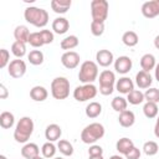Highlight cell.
Instances as JSON below:
<instances>
[{
	"label": "cell",
	"instance_id": "obj_3",
	"mask_svg": "<svg viewBox=\"0 0 159 159\" xmlns=\"http://www.w3.org/2000/svg\"><path fill=\"white\" fill-rule=\"evenodd\" d=\"M103 135H104V127L98 122H94V123L86 125L83 128V130L81 132L82 142L86 144H91V145L94 144L101 138H103Z\"/></svg>",
	"mask_w": 159,
	"mask_h": 159
},
{
	"label": "cell",
	"instance_id": "obj_16",
	"mask_svg": "<svg viewBox=\"0 0 159 159\" xmlns=\"http://www.w3.org/2000/svg\"><path fill=\"white\" fill-rule=\"evenodd\" d=\"M21 155L24 159H34L40 155V148L35 143H25L21 148Z\"/></svg>",
	"mask_w": 159,
	"mask_h": 159
},
{
	"label": "cell",
	"instance_id": "obj_14",
	"mask_svg": "<svg viewBox=\"0 0 159 159\" xmlns=\"http://www.w3.org/2000/svg\"><path fill=\"white\" fill-rule=\"evenodd\" d=\"M152 83H153V78H152V76H150L149 72L139 71L135 75V84L140 89H148V88H150Z\"/></svg>",
	"mask_w": 159,
	"mask_h": 159
},
{
	"label": "cell",
	"instance_id": "obj_22",
	"mask_svg": "<svg viewBox=\"0 0 159 159\" xmlns=\"http://www.w3.org/2000/svg\"><path fill=\"white\" fill-rule=\"evenodd\" d=\"M50 5H51V9L56 14H66L68 9L71 7L72 1L71 0H52Z\"/></svg>",
	"mask_w": 159,
	"mask_h": 159
},
{
	"label": "cell",
	"instance_id": "obj_49",
	"mask_svg": "<svg viewBox=\"0 0 159 159\" xmlns=\"http://www.w3.org/2000/svg\"><path fill=\"white\" fill-rule=\"evenodd\" d=\"M109 159H124L123 157H120V155H118V154H116V155H112Z\"/></svg>",
	"mask_w": 159,
	"mask_h": 159
},
{
	"label": "cell",
	"instance_id": "obj_44",
	"mask_svg": "<svg viewBox=\"0 0 159 159\" xmlns=\"http://www.w3.org/2000/svg\"><path fill=\"white\" fill-rule=\"evenodd\" d=\"M116 87H108V86H99V93L103 96H109L113 93Z\"/></svg>",
	"mask_w": 159,
	"mask_h": 159
},
{
	"label": "cell",
	"instance_id": "obj_8",
	"mask_svg": "<svg viewBox=\"0 0 159 159\" xmlns=\"http://www.w3.org/2000/svg\"><path fill=\"white\" fill-rule=\"evenodd\" d=\"M7 73L12 78H21L26 73V63L21 58L12 60L7 66Z\"/></svg>",
	"mask_w": 159,
	"mask_h": 159
},
{
	"label": "cell",
	"instance_id": "obj_13",
	"mask_svg": "<svg viewBox=\"0 0 159 159\" xmlns=\"http://www.w3.org/2000/svg\"><path fill=\"white\" fill-rule=\"evenodd\" d=\"M133 89H134V82L129 77H127V76L120 77L116 82V91H118L122 94H128Z\"/></svg>",
	"mask_w": 159,
	"mask_h": 159
},
{
	"label": "cell",
	"instance_id": "obj_33",
	"mask_svg": "<svg viewBox=\"0 0 159 159\" xmlns=\"http://www.w3.org/2000/svg\"><path fill=\"white\" fill-rule=\"evenodd\" d=\"M143 113L149 119L155 118L158 116V104L153 102H145V104L143 106Z\"/></svg>",
	"mask_w": 159,
	"mask_h": 159
},
{
	"label": "cell",
	"instance_id": "obj_45",
	"mask_svg": "<svg viewBox=\"0 0 159 159\" xmlns=\"http://www.w3.org/2000/svg\"><path fill=\"white\" fill-rule=\"evenodd\" d=\"M9 96V91L7 88L5 87V84H0V99H6Z\"/></svg>",
	"mask_w": 159,
	"mask_h": 159
},
{
	"label": "cell",
	"instance_id": "obj_37",
	"mask_svg": "<svg viewBox=\"0 0 159 159\" xmlns=\"http://www.w3.org/2000/svg\"><path fill=\"white\" fill-rule=\"evenodd\" d=\"M144 98L147 102H153V103H159V89L150 87L144 92Z\"/></svg>",
	"mask_w": 159,
	"mask_h": 159
},
{
	"label": "cell",
	"instance_id": "obj_43",
	"mask_svg": "<svg viewBox=\"0 0 159 159\" xmlns=\"http://www.w3.org/2000/svg\"><path fill=\"white\" fill-rule=\"evenodd\" d=\"M124 157H125V159H139L140 158V150L134 145Z\"/></svg>",
	"mask_w": 159,
	"mask_h": 159
},
{
	"label": "cell",
	"instance_id": "obj_1",
	"mask_svg": "<svg viewBox=\"0 0 159 159\" xmlns=\"http://www.w3.org/2000/svg\"><path fill=\"white\" fill-rule=\"evenodd\" d=\"M24 17L35 27H45L48 24V12L42 7L27 6L24 11Z\"/></svg>",
	"mask_w": 159,
	"mask_h": 159
},
{
	"label": "cell",
	"instance_id": "obj_40",
	"mask_svg": "<svg viewBox=\"0 0 159 159\" xmlns=\"http://www.w3.org/2000/svg\"><path fill=\"white\" fill-rule=\"evenodd\" d=\"M10 62H11L10 61V52L6 48H1L0 50V68L9 66Z\"/></svg>",
	"mask_w": 159,
	"mask_h": 159
},
{
	"label": "cell",
	"instance_id": "obj_27",
	"mask_svg": "<svg viewBox=\"0 0 159 159\" xmlns=\"http://www.w3.org/2000/svg\"><path fill=\"white\" fill-rule=\"evenodd\" d=\"M127 101H128L129 104H133V106L140 104V103H143L145 101L144 93L140 89H133L132 92H129L127 94Z\"/></svg>",
	"mask_w": 159,
	"mask_h": 159
},
{
	"label": "cell",
	"instance_id": "obj_52",
	"mask_svg": "<svg viewBox=\"0 0 159 159\" xmlns=\"http://www.w3.org/2000/svg\"><path fill=\"white\" fill-rule=\"evenodd\" d=\"M0 159H7L5 155H0Z\"/></svg>",
	"mask_w": 159,
	"mask_h": 159
},
{
	"label": "cell",
	"instance_id": "obj_5",
	"mask_svg": "<svg viewBox=\"0 0 159 159\" xmlns=\"http://www.w3.org/2000/svg\"><path fill=\"white\" fill-rule=\"evenodd\" d=\"M51 94L55 99H66L70 96V81L66 77H56L51 82Z\"/></svg>",
	"mask_w": 159,
	"mask_h": 159
},
{
	"label": "cell",
	"instance_id": "obj_50",
	"mask_svg": "<svg viewBox=\"0 0 159 159\" xmlns=\"http://www.w3.org/2000/svg\"><path fill=\"white\" fill-rule=\"evenodd\" d=\"M89 159H104L103 155H96V157H89Z\"/></svg>",
	"mask_w": 159,
	"mask_h": 159
},
{
	"label": "cell",
	"instance_id": "obj_10",
	"mask_svg": "<svg viewBox=\"0 0 159 159\" xmlns=\"http://www.w3.org/2000/svg\"><path fill=\"white\" fill-rule=\"evenodd\" d=\"M133 66V61L128 56H119L117 60H114V70L117 73L127 75Z\"/></svg>",
	"mask_w": 159,
	"mask_h": 159
},
{
	"label": "cell",
	"instance_id": "obj_34",
	"mask_svg": "<svg viewBox=\"0 0 159 159\" xmlns=\"http://www.w3.org/2000/svg\"><path fill=\"white\" fill-rule=\"evenodd\" d=\"M57 152V147L52 143V142H46L42 148H41V153H42V157L46 158V159H50V158H53L55 154Z\"/></svg>",
	"mask_w": 159,
	"mask_h": 159
},
{
	"label": "cell",
	"instance_id": "obj_17",
	"mask_svg": "<svg viewBox=\"0 0 159 159\" xmlns=\"http://www.w3.org/2000/svg\"><path fill=\"white\" fill-rule=\"evenodd\" d=\"M70 29V22L66 17H56L53 21H52V30L55 34H58V35H63L68 31Z\"/></svg>",
	"mask_w": 159,
	"mask_h": 159
},
{
	"label": "cell",
	"instance_id": "obj_24",
	"mask_svg": "<svg viewBox=\"0 0 159 159\" xmlns=\"http://www.w3.org/2000/svg\"><path fill=\"white\" fill-rule=\"evenodd\" d=\"M133 147H134L133 140L127 138V137H123V138L118 139V142L116 143V149L118 150L119 154H123V155H125Z\"/></svg>",
	"mask_w": 159,
	"mask_h": 159
},
{
	"label": "cell",
	"instance_id": "obj_41",
	"mask_svg": "<svg viewBox=\"0 0 159 159\" xmlns=\"http://www.w3.org/2000/svg\"><path fill=\"white\" fill-rule=\"evenodd\" d=\"M40 32V35H41V39H42V41H43V43L45 45H47V43H52L53 42V32L51 31V30H40L39 31Z\"/></svg>",
	"mask_w": 159,
	"mask_h": 159
},
{
	"label": "cell",
	"instance_id": "obj_15",
	"mask_svg": "<svg viewBox=\"0 0 159 159\" xmlns=\"http://www.w3.org/2000/svg\"><path fill=\"white\" fill-rule=\"evenodd\" d=\"M62 135V129L58 124L56 123H52V124H48L45 129V137L47 139V142H56V140H60Z\"/></svg>",
	"mask_w": 159,
	"mask_h": 159
},
{
	"label": "cell",
	"instance_id": "obj_25",
	"mask_svg": "<svg viewBox=\"0 0 159 159\" xmlns=\"http://www.w3.org/2000/svg\"><path fill=\"white\" fill-rule=\"evenodd\" d=\"M84 112H86V116L88 118H97L102 113V104L99 102H96V101L89 102L87 104Z\"/></svg>",
	"mask_w": 159,
	"mask_h": 159
},
{
	"label": "cell",
	"instance_id": "obj_46",
	"mask_svg": "<svg viewBox=\"0 0 159 159\" xmlns=\"http://www.w3.org/2000/svg\"><path fill=\"white\" fill-rule=\"evenodd\" d=\"M154 135L157 138H159V116H158L157 122H155V125H154Z\"/></svg>",
	"mask_w": 159,
	"mask_h": 159
},
{
	"label": "cell",
	"instance_id": "obj_36",
	"mask_svg": "<svg viewBox=\"0 0 159 159\" xmlns=\"http://www.w3.org/2000/svg\"><path fill=\"white\" fill-rule=\"evenodd\" d=\"M143 152H144L145 155L153 157V155H155L159 152V145L154 140H148V142H145L143 144Z\"/></svg>",
	"mask_w": 159,
	"mask_h": 159
},
{
	"label": "cell",
	"instance_id": "obj_31",
	"mask_svg": "<svg viewBox=\"0 0 159 159\" xmlns=\"http://www.w3.org/2000/svg\"><path fill=\"white\" fill-rule=\"evenodd\" d=\"M57 150H60V153L65 157H71L73 154V145L66 139H60L57 143Z\"/></svg>",
	"mask_w": 159,
	"mask_h": 159
},
{
	"label": "cell",
	"instance_id": "obj_11",
	"mask_svg": "<svg viewBox=\"0 0 159 159\" xmlns=\"http://www.w3.org/2000/svg\"><path fill=\"white\" fill-rule=\"evenodd\" d=\"M142 14L147 19H153L159 15V0L145 1L142 5Z\"/></svg>",
	"mask_w": 159,
	"mask_h": 159
},
{
	"label": "cell",
	"instance_id": "obj_30",
	"mask_svg": "<svg viewBox=\"0 0 159 159\" xmlns=\"http://www.w3.org/2000/svg\"><path fill=\"white\" fill-rule=\"evenodd\" d=\"M111 106H112V108H113L116 112L120 113V112H123V111L127 109L128 101H127V98H124V97H122V96H117V97H114V98L112 99Z\"/></svg>",
	"mask_w": 159,
	"mask_h": 159
},
{
	"label": "cell",
	"instance_id": "obj_38",
	"mask_svg": "<svg viewBox=\"0 0 159 159\" xmlns=\"http://www.w3.org/2000/svg\"><path fill=\"white\" fill-rule=\"evenodd\" d=\"M29 43H30L32 47H35V48H39V47H41V46L45 45L43 41H42V39H41V35H40L39 31H36V32H31V34H30Z\"/></svg>",
	"mask_w": 159,
	"mask_h": 159
},
{
	"label": "cell",
	"instance_id": "obj_28",
	"mask_svg": "<svg viewBox=\"0 0 159 159\" xmlns=\"http://www.w3.org/2000/svg\"><path fill=\"white\" fill-rule=\"evenodd\" d=\"M14 124H15V117L11 112L5 111L0 114V125H1V128L10 129V128H12Z\"/></svg>",
	"mask_w": 159,
	"mask_h": 159
},
{
	"label": "cell",
	"instance_id": "obj_48",
	"mask_svg": "<svg viewBox=\"0 0 159 159\" xmlns=\"http://www.w3.org/2000/svg\"><path fill=\"white\" fill-rule=\"evenodd\" d=\"M154 46L159 50V35H158V36H155V39H154Z\"/></svg>",
	"mask_w": 159,
	"mask_h": 159
},
{
	"label": "cell",
	"instance_id": "obj_12",
	"mask_svg": "<svg viewBox=\"0 0 159 159\" xmlns=\"http://www.w3.org/2000/svg\"><path fill=\"white\" fill-rule=\"evenodd\" d=\"M96 63L102 67H108L114 63V56L109 50H99L96 53Z\"/></svg>",
	"mask_w": 159,
	"mask_h": 159
},
{
	"label": "cell",
	"instance_id": "obj_32",
	"mask_svg": "<svg viewBox=\"0 0 159 159\" xmlns=\"http://www.w3.org/2000/svg\"><path fill=\"white\" fill-rule=\"evenodd\" d=\"M11 52L16 58H21L26 55V43L21 41H15L11 45Z\"/></svg>",
	"mask_w": 159,
	"mask_h": 159
},
{
	"label": "cell",
	"instance_id": "obj_42",
	"mask_svg": "<svg viewBox=\"0 0 159 159\" xmlns=\"http://www.w3.org/2000/svg\"><path fill=\"white\" fill-rule=\"evenodd\" d=\"M88 155L89 157H96V155H103V148L97 144H92L88 149Z\"/></svg>",
	"mask_w": 159,
	"mask_h": 159
},
{
	"label": "cell",
	"instance_id": "obj_4",
	"mask_svg": "<svg viewBox=\"0 0 159 159\" xmlns=\"http://www.w3.org/2000/svg\"><path fill=\"white\" fill-rule=\"evenodd\" d=\"M98 77V65L93 61H84L80 66L78 80L83 83H93Z\"/></svg>",
	"mask_w": 159,
	"mask_h": 159
},
{
	"label": "cell",
	"instance_id": "obj_26",
	"mask_svg": "<svg viewBox=\"0 0 159 159\" xmlns=\"http://www.w3.org/2000/svg\"><path fill=\"white\" fill-rule=\"evenodd\" d=\"M78 43H80L78 37H77L76 35H70V36H66V37L61 41L60 46H61V48H62V50L70 51V50H73L75 47H77V46H78Z\"/></svg>",
	"mask_w": 159,
	"mask_h": 159
},
{
	"label": "cell",
	"instance_id": "obj_6",
	"mask_svg": "<svg viewBox=\"0 0 159 159\" xmlns=\"http://www.w3.org/2000/svg\"><path fill=\"white\" fill-rule=\"evenodd\" d=\"M109 4L106 0H92L91 1V15L92 21L104 22L108 17Z\"/></svg>",
	"mask_w": 159,
	"mask_h": 159
},
{
	"label": "cell",
	"instance_id": "obj_53",
	"mask_svg": "<svg viewBox=\"0 0 159 159\" xmlns=\"http://www.w3.org/2000/svg\"><path fill=\"white\" fill-rule=\"evenodd\" d=\"M53 159H63V158H60V157H57V158H53Z\"/></svg>",
	"mask_w": 159,
	"mask_h": 159
},
{
	"label": "cell",
	"instance_id": "obj_29",
	"mask_svg": "<svg viewBox=\"0 0 159 159\" xmlns=\"http://www.w3.org/2000/svg\"><path fill=\"white\" fill-rule=\"evenodd\" d=\"M122 42L128 47H134L139 42V37L134 31H125L122 36Z\"/></svg>",
	"mask_w": 159,
	"mask_h": 159
},
{
	"label": "cell",
	"instance_id": "obj_47",
	"mask_svg": "<svg viewBox=\"0 0 159 159\" xmlns=\"http://www.w3.org/2000/svg\"><path fill=\"white\" fill-rule=\"evenodd\" d=\"M154 76H155V80L159 82V62L157 63V66L154 68Z\"/></svg>",
	"mask_w": 159,
	"mask_h": 159
},
{
	"label": "cell",
	"instance_id": "obj_51",
	"mask_svg": "<svg viewBox=\"0 0 159 159\" xmlns=\"http://www.w3.org/2000/svg\"><path fill=\"white\" fill-rule=\"evenodd\" d=\"M34 159H46V158H43V157H40V155H39V157H36V158H34Z\"/></svg>",
	"mask_w": 159,
	"mask_h": 159
},
{
	"label": "cell",
	"instance_id": "obj_23",
	"mask_svg": "<svg viewBox=\"0 0 159 159\" xmlns=\"http://www.w3.org/2000/svg\"><path fill=\"white\" fill-rule=\"evenodd\" d=\"M30 31L29 27L25 25H19L14 30V37L16 41H21L24 43H29V37H30Z\"/></svg>",
	"mask_w": 159,
	"mask_h": 159
},
{
	"label": "cell",
	"instance_id": "obj_7",
	"mask_svg": "<svg viewBox=\"0 0 159 159\" xmlns=\"http://www.w3.org/2000/svg\"><path fill=\"white\" fill-rule=\"evenodd\" d=\"M97 92H98V89L93 83L77 86L73 89V98L77 102H86V101L93 99L97 96Z\"/></svg>",
	"mask_w": 159,
	"mask_h": 159
},
{
	"label": "cell",
	"instance_id": "obj_35",
	"mask_svg": "<svg viewBox=\"0 0 159 159\" xmlns=\"http://www.w3.org/2000/svg\"><path fill=\"white\" fill-rule=\"evenodd\" d=\"M27 60H29V62H30L31 65L39 66V65H41V63L43 62V53H42V51H40V50H32V51H30V53L27 55Z\"/></svg>",
	"mask_w": 159,
	"mask_h": 159
},
{
	"label": "cell",
	"instance_id": "obj_19",
	"mask_svg": "<svg viewBox=\"0 0 159 159\" xmlns=\"http://www.w3.org/2000/svg\"><path fill=\"white\" fill-rule=\"evenodd\" d=\"M118 122H119V124H120L122 127L129 128V127H132V125L134 124V122H135V116H134V113H133L132 111L125 109V111H123V112L119 113V116H118Z\"/></svg>",
	"mask_w": 159,
	"mask_h": 159
},
{
	"label": "cell",
	"instance_id": "obj_20",
	"mask_svg": "<svg viewBox=\"0 0 159 159\" xmlns=\"http://www.w3.org/2000/svg\"><path fill=\"white\" fill-rule=\"evenodd\" d=\"M30 97L35 102H43L48 97V92L43 86H34L30 89Z\"/></svg>",
	"mask_w": 159,
	"mask_h": 159
},
{
	"label": "cell",
	"instance_id": "obj_9",
	"mask_svg": "<svg viewBox=\"0 0 159 159\" xmlns=\"http://www.w3.org/2000/svg\"><path fill=\"white\" fill-rule=\"evenodd\" d=\"M80 55L76 51H66L62 56H61V63L68 68V70H73L80 65Z\"/></svg>",
	"mask_w": 159,
	"mask_h": 159
},
{
	"label": "cell",
	"instance_id": "obj_39",
	"mask_svg": "<svg viewBox=\"0 0 159 159\" xmlns=\"http://www.w3.org/2000/svg\"><path fill=\"white\" fill-rule=\"evenodd\" d=\"M91 32L93 36H102L104 32V22H97L92 21L91 22Z\"/></svg>",
	"mask_w": 159,
	"mask_h": 159
},
{
	"label": "cell",
	"instance_id": "obj_18",
	"mask_svg": "<svg viewBox=\"0 0 159 159\" xmlns=\"http://www.w3.org/2000/svg\"><path fill=\"white\" fill-rule=\"evenodd\" d=\"M99 86H108V87H116V75L113 71L104 70L99 73Z\"/></svg>",
	"mask_w": 159,
	"mask_h": 159
},
{
	"label": "cell",
	"instance_id": "obj_21",
	"mask_svg": "<svg viewBox=\"0 0 159 159\" xmlns=\"http://www.w3.org/2000/svg\"><path fill=\"white\" fill-rule=\"evenodd\" d=\"M140 67H142V71H145V72H150L152 70L155 68L157 66V61H155V57L154 55L152 53H145L140 57Z\"/></svg>",
	"mask_w": 159,
	"mask_h": 159
},
{
	"label": "cell",
	"instance_id": "obj_2",
	"mask_svg": "<svg viewBox=\"0 0 159 159\" xmlns=\"http://www.w3.org/2000/svg\"><path fill=\"white\" fill-rule=\"evenodd\" d=\"M35 124L32 118L30 117H22L20 118V120L16 123L15 130H14V139L17 143H27V140L30 139L32 132H34Z\"/></svg>",
	"mask_w": 159,
	"mask_h": 159
}]
</instances>
